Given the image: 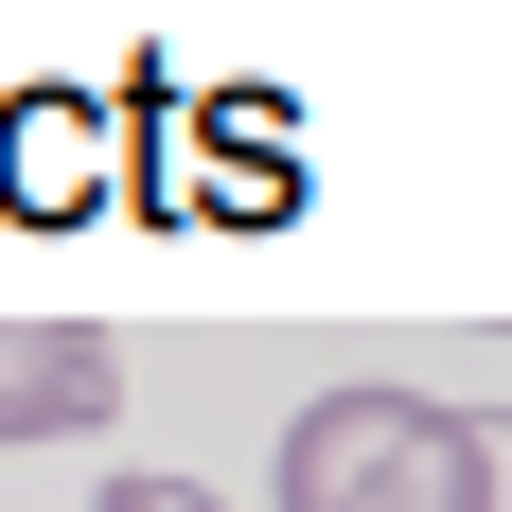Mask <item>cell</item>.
<instances>
[{
	"instance_id": "obj_5",
	"label": "cell",
	"mask_w": 512,
	"mask_h": 512,
	"mask_svg": "<svg viewBox=\"0 0 512 512\" xmlns=\"http://www.w3.org/2000/svg\"><path fill=\"white\" fill-rule=\"evenodd\" d=\"M106 124H124V212L142 230H195V89H177V53H124L106 71Z\"/></svg>"
},
{
	"instance_id": "obj_6",
	"label": "cell",
	"mask_w": 512,
	"mask_h": 512,
	"mask_svg": "<svg viewBox=\"0 0 512 512\" xmlns=\"http://www.w3.org/2000/svg\"><path fill=\"white\" fill-rule=\"evenodd\" d=\"M89 512H212V495H195V477H106Z\"/></svg>"
},
{
	"instance_id": "obj_2",
	"label": "cell",
	"mask_w": 512,
	"mask_h": 512,
	"mask_svg": "<svg viewBox=\"0 0 512 512\" xmlns=\"http://www.w3.org/2000/svg\"><path fill=\"white\" fill-rule=\"evenodd\" d=\"M0 212H18V230H89V212H124V124H106V89H71V71L0 89Z\"/></svg>"
},
{
	"instance_id": "obj_4",
	"label": "cell",
	"mask_w": 512,
	"mask_h": 512,
	"mask_svg": "<svg viewBox=\"0 0 512 512\" xmlns=\"http://www.w3.org/2000/svg\"><path fill=\"white\" fill-rule=\"evenodd\" d=\"M106 407H124L106 318H0V442H89Z\"/></svg>"
},
{
	"instance_id": "obj_1",
	"label": "cell",
	"mask_w": 512,
	"mask_h": 512,
	"mask_svg": "<svg viewBox=\"0 0 512 512\" xmlns=\"http://www.w3.org/2000/svg\"><path fill=\"white\" fill-rule=\"evenodd\" d=\"M283 512H512V407L318 389L283 424Z\"/></svg>"
},
{
	"instance_id": "obj_3",
	"label": "cell",
	"mask_w": 512,
	"mask_h": 512,
	"mask_svg": "<svg viewBox=\"0 0 512 512\" xmlns=\"http://www.w3.org/2000/svg\"><path fill=\"white\" fill-rule=\"evenodd\" d=\"M283 212H301V106L212 89L195 106V230H283Z\"/></svg>"
}]
</instances>
